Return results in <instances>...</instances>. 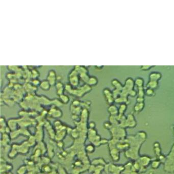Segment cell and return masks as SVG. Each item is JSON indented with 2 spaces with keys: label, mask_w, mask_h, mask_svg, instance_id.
Masks as SVG:
<instances>
[{
  "label": "cell",
  "mask_w": 174,
  "mask_h": 174,
  "mask_svg": "<svg viewBox=\"0 0 174 174\" xmlns=\"http://www.w3.org/2000/svg\"><path fill=\"white\" fill-rule=\"evenodd\" d=\"M147 137V134L144 131L138 132L134 135L127 137L126 139L129 143V148L125 152L126 158L133 161L137 160L139 158L140 147L146 142Z\"/></svg>",
  "instance_id": "1"
},
{
  "label": "cell",
  "mask_w": 174,
  "mask_h": 174,
  "mask_svg": "<svg viewBox=\"0 0 174 174\" xmlns=\"http://www.w3.org/2000/svg\"><path fill=\"white\" fill-rule=\"evenodd\" d=\"M165 171L169 173L174 172V145L172 148L169 154L166 157V160L165 163Z\"/></svg>",
  "instance_id": "2"
},
{
  "label": "cell",
  "mask_w": 174,
  "mask_h": 174,
  "mask_svg": "<svg viewBox=\"0 0 174 174\" xmlns=\"http://www.w3.org/2000/svg\"><path fill=\"white\" fill-rule=\"evenodd\" d=\"M124 170V165H116L109 163L105 166V171L108 174H121Z\"/></svg>",
  "instance_id": "3"
},
{
  "label": "cell",
  "mask_w": 174,
  "mask_h": 174,
  "mask_svg": "<svg viewBox=\"0 0 174 174\" xmlns=\"http://www.w3.org/2000/svg\"><path fill=\"white\" fill-rule=\"evenodd\" d=\"M138 164L140 166V174H142L143 172H145L146 168H147L150 165H151L152 161V158L151 157L144 155V156H140L139 158L137 160Z\"/></svg>",
  "instance_id": "4"
},
{
  "label": "cell",
  "mask_w": 174,
  "mask_h": 174,
  "mask_svg": "<svg viewBox=\"0 0 174 174\" xmlns=\"http://www.w3.org/2000/svg\"><path fill=\"white\" fill-rule=\"evenodd\" d=\"M137 125V122L136 121L134 116L132 114H129L127 116L126 119L123 122L121 123L119 126L123 128H134Z\"/></svg>",
  "instance_id": "5"
},
{
  "label": "cell",
  "mask_w": 174,
  "mask_h": 174,
  "mask_svg": "<svg viewBox=\"0 0 174 174\" xmlns=\"http://www.w3.org/2000/svg\"><path fill=\"white\" fill-rule=\"evenodd\" d=\"M124 165V170L123 174H139L134 167L133 161H129Z\"/></svg>",
  "instance_id": "6"
},
{
  "label": "cell",
  "mask_w": 174,
  "mask_h": 174,
  "mask_svg": "<svg viewBox=\"0 0 174 174\" xmlns=\"http://www.w3.org/2000/svg\"><path fill=\"white\" fill-rule=\"evenodd\" d=\"M104 93L107 103L110 105H112L113 102L115 101V99L113 96V93H112L108 88H105L104 89Z\"/></svg>",
  "instance_id": "7"
},
{
  "label": "cell",
  "mask_w": 174,
  "mask_h": 174,
  "mask_svg": "<svg viewBox=\"0 0 174 174\" xmlns=\"http://www.w3.org/2000/svg\"><path fill=\"white\" fill-rule=\"evenodd\" d=\"M89 172L92 174H102L103 171H105V166L104 165H91L89 169Z\"/></svg>",
  "instance_id": "8"
},
{
  "label": "cell",
  "mask_w": 174,
  "mask_h": 174,
  "mask_svg": "<svg viewBox=\"0 0 174 174\" xmlns=\"http://www.w3.org/2000/svg\"><path fill=\"white\" fill-rule=\"evenodd\" d=\"M134 85H135L134 80L132 78H131V77H128L125 80L124 87L125 89H126L127 90L130 91L131 89H133Z\"/></svg>",
  "instance_id": "9"
},
{
  "label": "cell",
  "mask_w": 174,
  "mask_h": 174,
  "mask_svg": "<svg viewBox=\"0 0 174 174\" xmlns=\"http://www.w3.org/2000/svg\"><path fill=\"white\" fill-rule=\"evenodd\" d=\"M162 78V74L158 72H152L149 75V79L151 81L158 82Z\"/></svg>",
  "instance_id": "10"
},
{
  "label": "cell",
  "mask_w": 174,
  "mask_h": 174,
  "mask_svg": "<svg viewBox=\"0 0 174 174\" xmlns=\"http://www.w3.org/2000/svg\"><path fill=\"white\" fill-rule=\"evenodd\" d=\"M107 164V163L103 158H95L91 161V165H95V166H97V165L105 166Z\"/></svg>",
  "instance_id": "11"
},
{
  "label": "cell",
  "mask_w": 174,
  "mask_h": 174,
  "mask_svg": "<svg viewBox=\"0 0 174 174\" xmlns=\"http://www.w3.org/2000/svg\"><path fill=\"white\" fill-rule=\"evenodd\" d=\"M109 112L112 116H117L118 114V108L113 104L110 105L108 109Z\"/></svg>",
  "instance_id": "12"
},
{
  "label": "cell",
  "mask_w": 174,
  "mask_h": 174,
  "mask_svg": "<svg viewBox=\"0 0 174 174\" xmlns=\"http://www.w3.org/2000/svg\"><path fill=\"white\" fill-rule=\"evenodd\" d=\"M145 107V103H137L136 102L134 107V111L136 113H139Z\"/></svg>",
  "instance_id": "13"
},
{
  "label": "cell",
  "mask_w": 174,
  "mask_h": 174,
  "mask_svg": "<svg viewBox=\"0 0 174 174\" xmlns=\"http://www.w3.org/2000/svg\"><path fill=\"white\" fill-rule=\"evenodd\" d=\"M158 86H159L158 82L149 80V81L148 82L147 85H146V87L151 88L154 90H156V89L158 88Z\"/></svg>",
  "instance_id": "14"
},
{
  "label": "cell",
  "mask_w": 174,
  "mask_h": 174,
  "mask_svg": "<svg viewBox=\"0 0 174 174\" xmlns=\"http://www.w3.org/2000/svg\"><path fill=\"white\" fill-rule=\"evenodd\" d=\"M134 83L137 88L144 87V80L141 77H137L135 79Z\"/></svg>",
  "instance_id": "15"
},
{
  "label": "cell",
  "mask_w": 174,
  "mask_h": 174,
  "mask_svg": "<svg viewBox=\"0 0 174 174\" xmlns=\"http://www.w3.org/2000/svg\"><path fill=\"white\" fill-rule=\"evenodd\" d=\"M154 150L155 154H156V156L158 157L160 156L161 153V148L160 146V144L158 142H156L154 143Z\"/></svg>",
  "instance_id": "16"
},
{
  "label": "cell",
  "mask_w": 174,
  "mask_h": 174,
  "mask_svg": "<svg viewBox=\"0 0 174 174\" xmlns=\"http://www.w3.org/2000/svg\"><path fill=\"white\" fill-rule=\"evenodd\" d=\"M85 152L88 154H92L95 151V146L93 144H89L85 147Z\"/></svg>",
  "instance_id": "17"
},
{
  "label": "cell",
  "mask_w": 174,
  "mask_h": 174,
  "mask_svg": "<svg viewBox=\"0 0 174 174\" xmlns=\"http://www.w3.org/2000/svg\"><path fill=\"white\" fill-rule=\"evenodd\" d=\"M127 108V104L123 103L120 105V107L118 108V114L119 115H124L125 112L126 111Z\"/></svg>",
  "instance_id": "18"
},
{
  "label": "cell",
  "mask_w": 174,
  "mask_h": 174,
  "mask_svg": "<svg viewBox=\"0 0 174 174\" xmlns=\"http://www.w3.org/2000/svg\"><path fill=\"white\" fill-rule=\"evenodd\" d=\"M40 86L43 91H48V89H50V83L48 82L47 81L44 80L41 82Z\"/></svg>",
  "instance_id": "19"
},
{
  "label": "cell",
  "mask_w": 174,
  "mask_h": 174,
  "mask_svg": "<svg viewBox=\"0 0 174 174\" xmlns=\"http://www.w3.org/2000/svg\"><path fill=\"white\" fill-rule=\"evenodd\" d=\"M161 163L160 162V161L158 160V159H157V160H153L152 161L151 163V167L153 169L156 170L160 167Z\"/></svg>",
  "instance_id": "20"
},
{
  "label": "cell",
  "mask_w": 174,
  "mask_h": 174,
  "mask_svg": "<svg viewBox=\"0 0 174 174\" xmlns=\"http://www.w3.org/2000/svg\"><path fill=\"white\" fill-rule=\"evenodd\" d=\"M155 95V90L151 88H147L145 89V95L148 97H153Z\"/></svg>",
  "instance_id": "21"
},
{
  "label": "cell",
  "mask_w": 174,
  "mask_h": 174,
  "mask_svg": "<svg viewBox=\"0 0 174 174\" xmlns=\"http://www.w3.org/2000/svg\"><path fill=\"white\" fill-rule=\"evenodd\" d=\"M145 87H138L137 88V97H144L145 95Z\"/></svg>",
  "instance_id": "22"
},
{
  "label": "cell",
  "mask_w": 174,
  "mask_h": 174,
  "mask_svg": "<svg viewBox=\"0 0 174 174\" xmlns=\"http://www.w3.org/2000/svg\"><path fill=\"white\" fill-rule=\"evenodd\" d=\"M27 172V169L25 166H22L18 169L17 173L18 174H25Z\"/></svg>",
  "instance_id": "23"
},
{
  "label": "cell",
  "mask_w": 174,
  "mask_h": 174,
  "mask_svg": "<svg viewBox=\"0 0 174 174\" xmlns=\"http://www.w3.org/2000/svg\"><path fill=\"white\" fill-rule=\"evenodd\" d=\"M154 66H140V70L143 71H148L151 69L152 68H153Z\"/></svg>",
  "instance_id": "24"
},
{
  "label": "cell",
  "mask_w": 174,
  "mask_h": 174,
  "mask_svg": "<svg viewBox=\"0 0 174 174\" xmlns=\"http://www.w3.org/2000/svg\"><path fill=\"white\" fill-rule=\"evenodd\" d=\"M112 126H113V125L110 122H107L104 124V128L108 130H110L112 128Z\"/></svg>",
  "instance_id": "25"
},
{
  "label": "cell",
  "mask_w": 174,
  "mask_h": 174,
  "mask_svg": "<svg viewBox=\"0 0 174 174\" xmlns=\"http://www.w3.org/2000/svg\"><path fill=\"white\" fill-rule=\"evenodd\" d=\"M137 95V91H136L134 89H132L129 91V95H130L131 97H134Z\"/></svg>",
  "instance_id": "26"
},
{
  "label": "cell",
  "mask_w": 174,
  "mask_h": 174,
  "mask_svg": "<svg viewBox=\"0 0 174 174\" xmlns=\"http://www.w3.org/2000/svg\"><path fill=\"white\" fill-rule=\"evenodd\" d=\"M136 102L137 103H144V102H145L144 97H137L136 98Z\"/></svg>",
  "instance_id": "27"
},
{
  "label": "cell",
  "mask_w": 174,
  "mask_h": 174,
  "mask_svg": "<svg viewBox=\"0 0 174 174\" xmlns=\"http://www.w3.org/2000/svg\"><path fill=\"white\" fill-rule=\"evenodd\" d=\"M89 129H95V124L94 122H91L89 123Z\"/></svg>",
  "instance_id": "28"
}]
</instances>
